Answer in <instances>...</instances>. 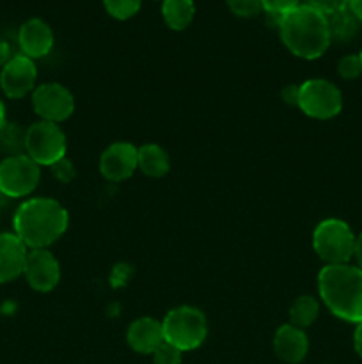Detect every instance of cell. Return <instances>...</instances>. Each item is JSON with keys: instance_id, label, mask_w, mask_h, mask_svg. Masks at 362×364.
<instances>
[{"instance_id": "cell-1", "label": "cell", "mask_w": 362, "mask_h": 364, "mask_svg": "<svg viewBox=\"0 0 362 364\" xmlns=\"http://www.w3.org/2000/svg\"><path fill=\"white\" fill-rule=\"evenodd\" d=\"M67 226V210L50 198L27 199L18 206L13 217L14 235L27 249H46L66 233Z\"/></svg>"}, {"instance_id": "cell-2", "label": "cell", "mask_w": 362, "mask_h": 364, "mask_svg": "<svg viewBox=\"0 0 362 364\" xmlns=\"http://www.w3.org/2000/svg\"><path fill=\"white\" fill-rule=\"evenodd\" d=\"M277 27L286 48L300 59H318L332 43L327 14L309 4L284 13Z\"/></svg>"}, {"instance_id": "cell-3", "label": "cell", "mask_w": 362, "mask_h": 364, "mask_svg": "<svg viewBox=\"0 0 362 364\" xmlns=\"http://www.w3.org/2000/svg\"><path fill=\"white\" fill-rule=\"evenodd\" d=\"M318 291L323 304L344 322H362V270L358 267L325 265L318 274Z\"/></svg>"}, {"instance_id": "cell-4", "label": "cell", "mask_w": 362, "mask_h": 364, "mask_svg": "<svg viewBox=\"0 0 362 364\" xmlns=\"http://www.w3.org/2000/svg\"><path fill=\"white\" fill-rule=\"evenodd\" d=\"M163 340L181 352L195 350L208 336V320L194 306H177L162 320Z\"/></svg>"}, {"instance_id": "cell-5", "label": "cell", "mask_w": 362, "mask_h": 364, "mask_svg": "<svg viewBox=\"0 0 362 364\" xmlns=\"http://www.w3.org/2000/svg\"><path fill=\"white\" fill-rule=\"evenodd\" d=\"M355 240L351 228L341 219H327L312 233V247L327 265H344L353 258Z\"/></svg>"}, {"instance_id": "cell-6", "label": "cell", "mask_w": 362, "mask_h": 364, "mask_svg": "<svg viewBox=\"0 0 362 364\" xmlns=\"http://www.w3.org/2000/svg\"><path fill=\"white\" fill-rule=\"evenodd\" d=\"M67 139L62 128L50 121H35L25 134V155L31 156L38 166H53L66 156Z\"/></svg>"}, {"instance_id": "cell-7", "label": "cell", "mask_w": 362, "mask_h": 364, "mask_svg": "<svg viewBox=\"0 0 362 364\" xmlns=\"http://www.w3.org/2000/svg\"><path fill=\"white\" fill-rule=\"evenodd\" d=\"M297 107L312 119H332L343 109V95L332 82L311 78L298 85Z\"/></svg>"}, {"instance_id": "cell-8", "label": "cell", "mask_w": 362, "mask_h": 364, "mask_svg": "<svg viewBox=\"0 0 362 364\" xmlns=\"http://www.w3.org/2000/svg\"><path fill=\"white\" fill-rule=\"evenodd\" d=\"M41 166L28 155L6 156L0 162V192L9 199L25 198L38 188Z\"/></svg>"}, {"instance_id": "cell-9", "label": "cell", "mask_w": 362, "mask_h": 364, "mask_svg": "<svg viewBox=\"0 0 362 364\" xmlns=\"http://www.w3.org/2000/svg\"><path fill=\"white\" fill-rule=\"evenodd\" d=\"M32 109L43 121L59 124L73 116L75 98L62 84L45 82L32 91Z\"/></svg>"}, {"instance_id": "cell-10", "label": "cell", "mask_w": 362, "mask_h": 364, "mask_svg": "<svg viewBox=\"0 0 362 364\" xmlns=\"http://www.w3.org/2000/svg\"><path fill=\"white\" fill-rule=\"evenodd\" d=\"M38 68L27 55H13L0 71V89L11 100L25 98L35 89Z\"/></svg>"}, {"instance_id": "cell-11", "label": "cell", "mask_w": 362, "mask_h": 364, "mask_svg": "<svg viewBox=\"0 0 362 364\" xmlns=\"http://www.w3.org/2000/svg\"><path fill=\"white\" fill-rule=\"evenodd\" d=\"M23 277L39 294L52 291L60 281V265L48 249H31L25 259Z\"/></svg>"}, {"instance_id": "cell-12", "label": "cell", "mask_w": 362, "mask_h": 364, "mask_svg": "<svg viewBox=\"0 0 362 364\" xmlns=\"http://www.w3.org/2000/svg\"><path fill=\"white\" fill-rule=\"evenodd\" d=\"M138 169V148L131 142H114L99 156V173L106 181L119 183Z\"/></svg>"}, {"instance_id": "cell-13", "label": "cell", "mask_w": 362, "mask_h": 364, "mask_svg": "<svg viewBox=\"0 0 362 364\" xmlns=\"http://www.w3.org/2000/svg\"><path fill=\"white\" fill-rule=\"evenodd\" d=\"M53 31L45 20L41 18H31L25 21L18 32V43L23 52V55L34 59L48 55L53 48Z\"/></svg>"}, {"instance_id": "cell-14", "label": "cell", "mask_w": 362, "mask_h": 364, "mask_svg": "<svg viewBox=\"0 0 362 364\" xmlns=\"http://www.w3.org/2000/svg\"><path fill=\"white\" fill-rule=\"evenodd\" d=\"M273 350L280 361L287 364H298L307 358L309 338L304 329L284 323L275 331L273 336Z\"/></svg>"}, {"instance_id": "cell-15", "label": "cell", "mask_w": 362, "mask_h": 364, "mask_svg": "<svg viewBox=\"0 0 362 364\" xmlns=\"http://www.w3.org/2000/svg\"><path fill=\"white\" fill-rule=\"evenodd\" d=\"M28 249L14 233H0V284L23 276Z\"/></svg>"}, {"instance_id": "cell-16", "label": "cell", "mask_w": 362, "mask_h": 364, "mask_svg": "<svg viewBox=\"0 0 362 364\" xmlns=\"http://www.w3.org/2000/svg\"><path fill=\"white\" fill-rule=\"evenodd\" d=\"M126 341L137 354H153L163 343L162 322L149 316L133 320L126 331Z\"/></svg>"}, {"instance_id": "cell-17", "label": "cell", "mask_w": 362, "mask_h": 364, "mask_svg": "<svg viewBox=\"0 0 362 364\" xmlns=\"http://www.w3.org/2000/svg\"><path fill=\"white\" fill-rule=\"evenodd\" d=\"M170 169V159L158 144H144L138 148V171L149 178H163Z\"/></svg>"}, {"instance_id": "cell-18", "label": "cell", "mask_w": 362, "mask_h": 364, "mask_svg": "<svg viewBox=\"0 0 362 364\" xmlns=\"http://www.w3.org/2000/svg\"><path fill=\"white\" fill-rule=\"evenodd\" d=\"M195 16L194 0H163L162 18L172 31H185Z\"/></svg>"}, {"instance_id": "cell-19", "label": "cell", "mask_w": 362, "mask_h": 364, "mask_svg": "<svg viewBox=\"0 0 362 364\" xmlns=\"http://www.w3.org/2000/svg\"><path fill=\"white\" fill-rule=\"evenodd\" d=\"M327 21H329L330 39L339 43H346L353 39L355 34L358 32V23H361L348 6L327 14Z\"/></svg>"}, {"instance_id": "cell-20", "label": "cell", "mask_w": 362, "mask_h": 364, "mask_svg": "<svg viewBox=\"0 0 362 364\" xmlns=\"http://www.w3.org/2000/svg\"><path fill=\"white\" fill-rule=\"evenodd\" d=\"M319 302L312 295H300L290 308V323L298 329H307L318 320Z\"/></svg>"}, {"instance_id": "cell-21", "label": "cell", "mask_w": 362, "mask_h": 364, "mask_svg": "<svg viewBox=\"0 0 362 364\" xmlns=\"http://www.w3.org/2000/svg\"><path fill=\"white\" fill-rule=\"evenodd\" d=\"M25 134L27 130L16 123H7L0 127V153L6 156L23 155L25 153Z\"/></svg>"}, {"instance_id": "cell-22", "label": "cell", "mask_w": 362, "mask_h": 364, "mask_svg": "<svg viewBox=\"0 0 362 364\" xmlns=\"http://www.w3.org/2000/svg\"><path fill=\"white\" fill-rule=\"evenodd\" d=\"M105 11L116 20H130L131 16L138 13L142 6V0H103Z\"/></svg>"}, {"instance_id": "cell-23", "label": "cell", "mask_w": 362, "mask_h": 364, "mask_svg": "<svg viewBox=\"0 0 362 364\" xmlns=\"http://www.w3.org/2000/svg\"><path fill=\"white\" fill-rule=\"evenodd\" d=\"M337 73L343 80H355L362 75V63L357 53H350L339 59L337 63Z\"/></svg>"}, {"instance_id": "cell-24", "label": "cell", "mask_w": 362, "mask_h": 364, "mask_svg": "<svg viewBox=\"0 0 362 364\" xmlns=\"http://www.w3.org/2000/svg\"><path fill=\"white\" fill-rule=\"evenodd\" d=\"M226 4L231 9V13L240 18L258 16L263 11L261 0H226Z\"/></svg>"}, {"instance_id": "cell-25", "label": "cell", "mask_w": 362, "mask_h": 364, "mask_svg": "<svg viewBox=\"0 0 362 364\" xmlns=\"http://www.w3.org/2000/svg\"><path fill=\"white\" fill-rule=\"evenodd\" d=\"M151 355L153 364H181V361H183V352L167 343V341H163Z\"/></svg>"}, {"instance_id": "cell-26", "label": "cell", "mask_w": 362, "mask_h": 364, "mask_svg": "<svg viewBox=\"0 0 362 364\" xmlns=\"http://www.w3.org/2000/svg\"><path fill=\"white\" fill-rule=\"evenodd\" d=\"M50 169H52V176L55 178L59 183H71V181L75 180V176H77V169H75L73 162H71L67 156H64V159L57 160L53 166H50Z\"/></svg>"}, {"instance_id": "cell-27", "label": "cell", "mask_w": 362, "mask_h": 364, "mask_svg": "<svg viewBox=\"0 0 362 364\" xmlns=\"http://www.w3.org/2000/svg\"><path fill=\"white\" fill-rule=\"evenodd\" d=\"M263 11H266L272 16H283L287 11L300 6L302 0H261Z\"/></svg>"}, {"instance_id": "cell-28", "label": "cell", "mask_w": 362, "mask_h": 364, "mask_svg": "<svg viewBox=\"0 0 362 364\" xmlns=\"http://www.w3.org/2000/svg\"><path fill=\"white\" fill-rule=\"evenodd\" d=\"M309 6L316 7L323 14H330L337 9H343L348 6V0H305Z\"/></svg>"}, {"instance_id": "cell-29", "label": "cell", "mask_w": 362, "mask_h": 364, "mask_svg": "<svg viewBox=\"0 0 362 364\" xmlns=\"http://www.w3.org/2000/svg\"><path fill=\"white\" fill-rule=\"evenodd\" d=\"M283 98L284 102L290 103V105H297L298 102V85H287L283 89Z\"/></svg>"}, {"instance_id": "cell-30", "label": "cell", "mask_w": 362, "mask_h": 364, "mask_svg": "<svg viewBox=\"0 0 362 364\" xmlns=\"http://www.w3.org/2000/svg\"><path fill=\"white\" fill-rule=\"evenodd\" d=\"M355 331H353V348L357 352L358 358H362V322L355 323Z\"/></svg>"}, {"instance_id": "cell-31", "label": "cell", "mask_w": 362, "mask_h": 364, "mask_svg": "<svg viewBox=\"0 0 362 364\" xmlns=\"http://www.w3.org/2000/svg\"><path fill=\"white\" fill-rule=\"evenodd\" d=\"M11 57H13V55H11L9 43L4 41V39H0V68L6 66V64L9 63Z\"/></svg>"}, {"instance_id": "cell-32", "label": "cell", "mask_w": 362, "mask_h": 364, "mask_svg": "<svg viewBox=\"0 0 362 364\" xmlns=\"http://www.w3.org/2000/svg\"><path fill=\"white\" fill-rule=\"evenodd\" d=\"M353 258L357 259V267L362 270V233L358 235L357 240H355V251H353Z\"/></svg>"}, {"instance_id": "cell-33", "label": "cell", "mask_w": 362, "mask_h": 364, "mask_svg": "<svg viewBox=\"0 0 362 364\" xmlns=\"http://www.w3.org/2000/svg\"><path fill=\"white\" fill-rule=\"evenodd\" d=\"M348 7L357 16V20L362 21V0H348Z\"/></svg>"}, {"instance_id": "cell-34", "label": "cell", "mask_w": 362, "mask_h": 364, "mask_svg": "<svg viewBox=\"0 0 362 364\" xmlns=\"http://www.w3.org/2000/svg\"><path fill=\"white\" fill-rule=\"evenodd\" d=\"M6 124V105H4L2 98H0V127Z\"/></svg>"}, {"instance_id": "cell-35", "label": "cell", "mask_w": 362, "mask_h": 364, "mask_svg": "<svg viewBox=\"0 0 362 364\" xmlns=\"http://www.w3.org/2000/svg\"><path fill=\"white\" fill-rule=\"evenodd\" d=\"M7 201H9V198H7V196H4L2 192H0V212H2V210L6 208Z\"/></svg>"}, {"instance_id": "cell-36", "label": "cell", "mask_w": 362, "mask_h": 364, "mask_svg": "<svg viewBox=\"0 0 362 364\" xmlns=\"http://www.w3.org/2000/svg\"><path fill=\"white\" fill-rule=\"evenodd\" d=\"M358 57H361V63H362V52H361V53H358Z\"/></svg>"}, {"instance_id": "cell-37", "label": "cell", "mask_w": 362, "mask_h": 364, "mask_svg": "<svg viewBox=\"0 0 362 364\" xmlns=\"http://www.w3.org/2000/svg\"><path fill=\"white\" fill-rule=\"evenodd\" d=\"M160 2H163V0H160Z\"/></svg>"}]
</instances>
